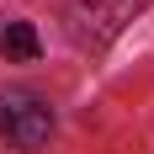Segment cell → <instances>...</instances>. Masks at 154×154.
<instances>
[{
    "label": "cell",
    "mask_w": 154,
    "mask_h": 154,
    "mask_svg": "<svg viewBox=\"0 0 154 154\" xmlns=\"http://www.w3.org/2000/svg\"><path fill=\"white\" fill-rule=\"evenodd\" d=\"M154 0H75L69 5V32L91 48H106L128 32L133 16H143Z\"/></svg>",
    "instance_id": "6da1fadb"
},
{
    "label": "cell",
    "mask_w": 154,
    "mask_h": 154,
    "mask_svg": "<svg viewBox=\"0 0 154 154\" xmlns=\"http://www.w3.org/2000/svg\"><path fill=\"white\" fill-rule=\"evenodd\" d=\"M53 133V112L48 101H37L32 91H5L0 96V143H11L16 154L43 149Z\"/></svg>",
    "instance_id": "7a4b0ae2"
},
{
    "label": "cell",
    "mask_w": 154,
    "mask_h": 154,
    "mask_svg": "<svg viewBox=\"0 0 154 154\" xmlns=\"http://www.w3.org/2000/svg\"><path fill=\"white\" fill-rule=\"evenodd\" d=\"M0 48H5V53H11V59H37V27H32V21H5V32H0Z\"/></svg>",
    "instance_id": "3957f363"
}]
</instances>
